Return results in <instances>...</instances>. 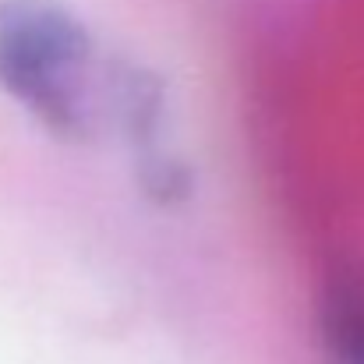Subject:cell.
I'll list each match as a JSON object with an SVG mask.
<instances>
[{
    "label": "cell",
    "mask_w": 364,
    "mask_h": 364,
    "mask_svg": "<svg viewBox=\"0 0 364 364\" xmlns=\"http://www.w3.org/2000/svg\"><path fill=\"white\" fill-rule=\"evenodd\" d=\"M0 89L57 138L92 127V36L60 0H0Z\"/></svg>",
    "instance_id": "1"
},
{
    "label": "cell",
    "mask_w": 364,
    "mask_h": 364,
    "mask_svg": "<svg viewBox=\"0 0 364 364\" xmlns=\"http://www.w3.org/2000/svg\"><path fill=\"white\" fill-rule=\"evenodd\" d=\"M326 347L333 364H364V290L358 283H336L322 304Z\"/></svg>",
    "instance_id": "2"
}]
</instances>
